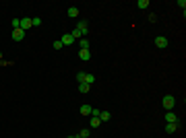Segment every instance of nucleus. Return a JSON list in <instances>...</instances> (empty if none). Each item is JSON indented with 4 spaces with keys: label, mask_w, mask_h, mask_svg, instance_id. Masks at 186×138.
<instances>
[{
    "label": "nucleus",
    "mask_w": 186,
    "mask_h": 138,
    "mask_svg": "<svg viewBox=\"0 0 186 138\" xmlns=\"http://www.w3.org/2000/svg\"><path fill=\"white\" fill-rule=\"evenodd\" d=\"M161 103H163V107H165L167 111H172V109H174V105H176V99H174V95H165Z\"/></svg>",
    "instance_id": "1"
},
{
    "label": "nucleus",
    "mask_w": 186,
    "mask_h": 138,
    "mask_svg": "<svg viewBox=\"0 0 186 138\" xmlns=\"http://www.w3.org/2000/svg\"><path fill=\"white\" fill-rule=\"evenodd\" d=\"M21 29H23V31H25V33H27L29 29L33 27V23H31V19H29V17H25V19H21V25H19Z\"/></svg>",
    "instance_id": "2"
},
{
    "label": "nucleus",
    "mask_w": 186,
    "mask_h": 138,
    "mask_svg": "<svg viewBox=\"0 0 186 138\" xmlns=\"http://www.w3.org/2000/svg\"><path fill=\"white\" fill-rule=\"evenodd\" d=\"M13 39L14 41H23V39H25V31H23V29H13Z\"/></svg>",
    "instance_id": "3"
},
{
    "label": "nucleus",
    "mask_w": 186,
    "mask_h": 138,
    "mask_svg": "<svg viewBox=\"0 0 186 138\" xmlns=\"http://www.w3.org/2000/svg\"><path fill=\"white\" fill-rule=\"evenodd\" d=\"M60 41H62V45H72V43H75V37H72L70 33H64L60 37Z\"/></svg>",
    "instance_id": "4"
},
{
    "label": "nucleus",
    "mask_w": 186,
    "mask_h": 138,
    "mask_svg": "<svg viewBox=\"0 0 186 138\" xmlns=\"http://www.w3.org/2000/svg\"><path fill=\"white\" fill-rule=\"evenodd\" d=\"M155 45H157L159 49H163V48H167V39H165L163 35H159V37H155Z\"/></svg>",
    "instance_id": "5"
},
{
    "label": "nucleus",
    "mask_w": 186,
    "mask_h": 138,
    "mask_svg": "<svg viewBox=\"0 0 186 138\" xmlns=\"http://www.w3.org/2000/svg\"><path fill=\"white\" fill-rule=\"evenodd\" d=\"M174 122H178L176 113H174V111H167V113H165V124H174Z\"/></svg>",
    "instance_id": "6"
},
{
    "label": "nucleus",
    "mask_w": 186,
    "mask_h": 138,
    "mask_svg": "<svg viewBox=\"0 0 186 138\" xmlns=\"http://www.w3.org/2000/svg\"><path fill=\"white\" fill-rule=\"evenodd\" d=\"M79 58H81L83 62H87V60L91 58V52L89 49H81V52H79Z\"/></svg>",
    "instance_id": "7"
},
{
    "label": "nucleus",
    "mask_w": 186,
    "mask_h": 138,
    "mask_svg": "<svg viewBox=\"0 0 186 138\" xmlns=\"http://www.w3.org/2000/svg\"><path fill=\"white\" fill-rule=\"evenodd\" d=\"M76 29L81 31V35H83V37H85V35H87V31H89V27H87V23H85V21H83V23H79V25H76Z\"/></svg>",
    "instance_id": "8"
},
{
    "label": "nucleus",
    "mask_w": 186,
    "mask_h": 138,
    "mask_svg": "<svg viewBox=\"0 0 186 138\" xmlns=\"http://www.w3.org/2000/svg\"><path fill=\"white\" fill-rule=\"evenodd\" d=\"M176 130H178V122H174V124H165V132H167V134H174Z\"/></svg>",
    "instance_id": "9"
},
{
    "label": "nucleus",
    "mask_w": 186,
    "mask_h": 138,
    "mask_svg": "<svg viewBox=\"0 0 186 138\" xmlns=\"http://www.w3.org/2000/svg\"><path fill=\"white\" fill-rule=\"evenodd\" d=\"M81 116H91V111H93V107L91 105H81Z\"/></svg>",
    "instance_id": "10"
},
{
    "label": "nucleus",
    "mask_w": 186,
    "mask_h": 138,
    "mask_svg": "<svg viewBox=\"0 0 186 138\" xmlns=\"http://www.w3.org/2000/svg\"><path fill=\"white\" fill-rule=\"evenodd\" d=\"M66 14H68L70 19H76V17H79V8H76V6H70L68 10H66Z\"/></svg>",
    "instance_id": "11"
},
{
    "label": "nucleus",
    "mask_w": 186,
    "mask_h": 138,
    "mask_svg": "<svg viewBox=\"0 0 186 138\" xmlns=\"http://www.w3.org/2000/svg\"><path fill=\"white\" fill-rule=\"evenodd\" d=\"M99 124H101V120H99L97 116H91V120H89V126H91V128H97Z\"/></svg>",
    "instance_id": "12"
},
{
    "label": "nucleus",
    "mask_w": 186,
    "mask_h": 138,
    "mask_svg": "<svg viewBox=\"0 0 186 138\" xmlns=\"http://www.w3.org/2000/svg\"><path fill=\"white\" fill-rule=\"evenodd\" d=\"M83 83H85V85H89V87H91V85L95 83V76H93V74H89V72H87V74H85V81H83Z\"/></svg>",
    "instance_id": "13"
},
{
    "label": "nucleus",
    "mask_w": 186,
    "mask_h": 138,
    "mask_svg": "<svg viewBox=\"0 0 186 138\" xmlns=\"http://www.w3.org/2000/svg\"><path fill=\"white\" fill-rule=\"evenodd\" d=\"M89 91H91V87H89V85L79 83V93H83V95H85V93H89Z\"/></svg>",
    "instance_id": "14"
},
{
    "label": "nucleus",
    "mask_w": 186,
    "mask_h": 138,
    "mask_svg": "<svg viewBox=\"0 0 186 138\" xmlns=\"http://www.w3.org/2000/svg\"><path fill=\"white\" fill-rule=\"evenodd\" d=\"M110 117H112L110 111H99V120H101V122H108Z\"/></svg>",
    "instance_id": "15"
},
{
    "label": "nucleus",
    "mask_w": 186,
    "mask_h": 138,
    "mask_svg": "<svg viewBox=\"0 0 186 138\" xmlns=\"http://www.w3.org/2000/svg\"><path fill=\"white\" fill-rule=\"evenodd\" d=\"M70 35H72V37H75V41H79V39H83V35H81V31H79V29H72V31H70Z\"/></svg>",
    "instance_id": "16"
},
{
    "label": "nucleus",
    "mask_w": 186,
    "mask_h": 138,
    "mask_svg": "<svg viewBox=\"0 0 186 138\" xmlns=\"http://www.w3.org/2000/svg\"><path fill=\"white\" fill-rule=\"evenodd\" d=\"M137 6H138V8H143V10H145V8H149V0H138Z\"/></svg>",
    "instance_id": "17"
},
{
    "label": "nucleus",
    "mask_w": 186,
    "mask_h": 138,
    "mask_svg": "<svg viewBox=\"0 0 186 138\" xmlns=\"http://www.w3.org/2000/svg\"><path fill=\"white\" fill-rule=\"evenodd\" d=\"M79 45H81V49H89V41L83 37V39H79Z\"/></svg>",
    "instance_id": "18"
},
{
    "label": "nucleus",
    "mask_w": 186,
    "mask_h": 138,
    "mask_svg": "<svg viewBox=\"0 0 186 138\" xmlns=\"http://www.w3.org/2000/svg\"><path fill=\"white\" fill-rule=\"evenodd\" d=\"M89 134H91V128H83L79 136H81V138H89Z\"/></svg>",
    "instance_id": "19"
},
{
    "label": "nucleus",
    "mask_w": 186,
    "mask_h": 138,
    "mask_svg": "<svg viewBox=\"0 0 186 138\" xmlns=\"http://www.w3.org/2000/svg\"><path fill=\"white\" fill-rule=\"evenodd\" d=\"M31 23H33V27H39V25H41V19H39V17H33V19H31Z\"/></svg>",
    "instance_id": "20"
},
{
    "label": "nucleus",
    "mask_w": 186,
    "mask_h": 138,
    "mask_svg": "<svg viewBox=\"0 0 186 138\" xmlns=\"http://www.w3.org/2000/svg\"><path fill=\"white\" fill-rule=\"evenodd\" d=\"M85 74H87V72H76V81L83 83V81H85Z\"/></svg>",
    "instance_id": "21"
},
{
    "label": "nucleus",
    "mask_w": 186,
    "mask_h": 138,
    "mask_svg": "<svg viewBox=\"0 0 186 138\" xmlns=\"http://www.w3.org/2000/svg\"><path fill=\"white\" fill-rule=\"evenodd\" d=\"M21 25V19H13V29H19Z\"/></svg>",
    "instance_id": "22"
},
{
    "label": "nucleus",
    "mask_w": 186,
    "mask_h": 138,
    "mask_svg": "<svg viewBox=\"0 0 186 138\" xmlns=\"http://www.w3.org/2000/svg\"><path fill=\"white\" fill-rule=\"evenodd\" d=\"M62 48V41L60 39H58V41H54V49H60Z\"/></svg>",
    "instance_id": "23"
},
{
    "label": "nucleus",
    "mask_w": 186,
    "mask_h": 138,
    "mask_svg": "<svg viewBox=\"0 0 186 138\" xmlns=\"http://www.w3.org/2000/svg\"><path fill=\"white\" fill-rule=\"evenodd\" d=\"M66 138H76V136H66Z\"/></svg>",
    "instance_id": "24"
},
{
    "label": "nucleus",
    "mask_w": 186,
    "mask_h": 138,
    "mask_svg": "<svg viewBox=\"0 0 186 138\" xmlns=\"http://www.w3.org/2000/svg\"><path fill=\"white\" fill-rule=\"evenodd\" d=\"M0 60H2V54H0Z\"/></svg>",
    "instance_id": "25"
},
{
    "label": "nucleus",
    "mask_w": 186,
    "mask_h": 138,
    "mask_svg": "<svg viewBox=\"0 0 186 138\" xmlns=\"http://www.w3.org/2000/svg\"><path fill=\"white\" fill-rule=\"evenodd\" d=\"M76 138H81V136H76Z\"/></svg>",
    "instance_id": "26"
}]
</instances>
